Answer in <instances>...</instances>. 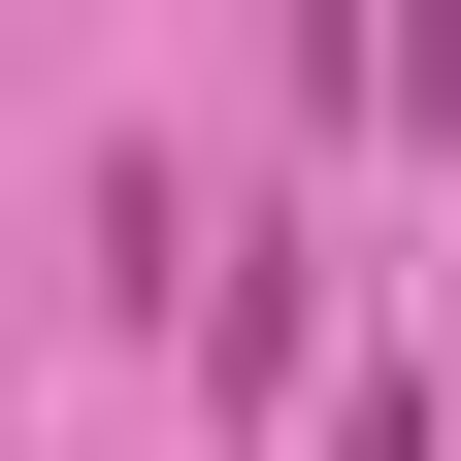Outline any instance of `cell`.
<instances>
[]
</instances>
